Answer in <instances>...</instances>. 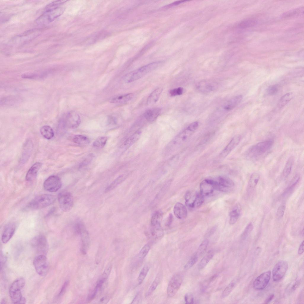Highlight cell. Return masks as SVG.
<instances>
[{"label":"cell","mask_w":304,"mask_h":304,"mask_svg":"<svg viewBox=\"0 0 304 304\" xmlns=\"http://www.w3.org/2000/svg\"><path fill=\"white\" fill-rule=\"evenodd\" d=\"M214 255L213 251H210L203 257L199 262L198 268L201 270L212 259Z\"/></svg>","instance_id":"36"},{"label":"cell","mask_w":304,"mask_h":304,"mask_svg":"<svg viewBox=\"0 0 304 304\" xmlns=\"http://www.w3.org/2000/svg\"><path fill=\"white\" fill-rule=\"evenodd\" d=\"M161 63V61L153 62L134 70L126 75L124 81L126 83H129L137 80L156 69Z\"/></svg>","instance_id":"3"},{"label":"cell","mask_w":304,"mask_h":304,"mask_svg":"<svg viewBox=\"0 0 304 304\" xmlns=\"http://www.w3.org/2000/svg\"><path fill=\"white\" fill-rule=\"evenodd\" d=\"M304 241L303 240L300 244L298 249V253L299 254H302L304 252Z\"/></svg>","instance_id":"63"},{"label":"cell","mask_w":304,"mask_h":304,"mask_svg":"<svg viewBox=\"0 0 304 304\" xmlns=\"http://www.w3.org/2000/svg\"><path fill=\"white\" fill-rule=\"evenodd\" d=\"M149 269L148 266H144L141 270L137 278V283L138 285H140L145 278Z\"/></svg>","instance_id":"45"},{"label":"cell","mask_w":304,"mask_h":304,"mask_svg":"<svg viewBox=\"0 0 304 304\" xmlns=\"http://www.w3.org/2000/svg\"><path fill=\"white\" fill-rule=\"evenodd\" d=\"M198 126L199 123L197 121L190 124L169 143L166 147V152L170 153L182 146L194 134Z\"/></svg>","instance_id":"1"},{"label":"cell","mask_w":304,"mask_h":304,"mask_svg":"<svg viewBox=\"0 0 304 304\" xmlns=\"http://www.w3.org/2000/svg\"><path fill=\"white\" fill-rule=\"evenodd\" d=\"M260 177L259 175L256 172H254L251 175L247 186V190L248 192H250L255 188L259 181Z\"/></svg>","instance_id":"29"},{"label":"cell","mask_w":304,"mask_h":304,"mask_svg":"<svg viewBox=\"0 0 304 304\" xmlns=\"http://www.w3.org/2000/svg\"><path fill=\"white\" fill-rule=\"evenodd\" d=\"M300 283V281L299 280L296 281L291 287L290 290L292 292L295 290L299 286Z\"/></svg>","instance_id":"61"},{"label":"cell","mask_w":304,"mask_h":304,"mask_svg":"<svg viewBox=\"0 0 304 304\" xmlns=\"http://www.w3.org/2000/svg\"><path fill=\"white\" fill-rule=\"evenodd\" d=\"M274 294H270L264 302L265 304H268L273 299L274 297Z\"/></svg>","instance_id":"62"},{"label":"cell","mask_w":304,"mask_h":304,"mask_svg":"<svg viewBox=\"0 0 304 304\" xmlns=\"http://www.w3.org/2000/svg\"><path fill=\"white\" fill-rule=\"evenodd\" d=\"M183 280L182 276L180 274H175L172 276L167 288V293L169 297H173L176 294L181 285Z\"/></svg>","instance_id":"10"},{"label":"cell","mask_w":304,"mask_h":304,"mask_svg":"<svg viewBox=\"0 0 304 304\" xmlns=\"http://www.w3.org/2000/svg\"><path fill=\"white\" fill-rule=\"evenodd\" d=\"M243 99L241 95L235 96L229 100L224 107V109L227 110H230L235 107L241 102Z\"/></svg>","instance_id":"30"},{"label":"cell","mask_w":304,"mask_h":304,"mask_svg":"<svg viewBox=\"0 0 304 304\" xmlns=\"http://www.w3.org/2000/svg\"><path fill=\"white\" fill-rule=\"evenodd\" d=\"M161 113V109L159 108H154L146 110L144 113V116L146 120L149 122H153L158 117Z\"/></svg>","instance_id":"25"},{"label":"cell","mask_w":304,"mask_h":304,"mask_svg":"<svg viewBox=\"0 0 304 304\" xmlns=\"http://www.w3.org/2000/svg\"><path fill=\"white\" fill-rule=\"evenodd\" d=\"M293 96V94L292 92L285 94L280 99L278 104V107L281 108L285 106L292 99Z\"/></svg>","instance_id":"42"},{"label":"cell","mask_w":304,"mask_h":304,"mask_svg":"<svg viewBox=\"0 0 304 304\" xmlns=\"http://www.w3.org/2000/svg\"><path fill=\"white\" fill-rule=\"evenodd\" d=\"M93 157V155L92 154H89L86 158L81 163L79 167L82 168L89 164L92 161Z\"/></svg>","instance_id":"53"},{"label":"cell","mask_w":304,"mask_h":304,"mask_svg":"<svg viewBox=\"0 0 304 304\" xmlns=\"http://www.w3.org/2000/svg\"><path fill=\"white\" fill-rule=\"evenodd\" d=\"M163 216V213L161 210L155 211L152 215L151 219L152 227L155 229H159Z\"/></svg>","instance_id":"26"},{"label":"cell","mask_w":304,"mask_h":304,"mask_svg":"<svg viewBox=\"0 0 304 304\" xmlns=\"http://www.w3.org/2000/svg\"><path fill=\"white\" fill-rule=\"evenodd\" d=\"M279 89V85L277 84L270 86L267 90V93L269 95H274L277 93Z\"/></svg>","instance_id":"51"},{"label":"cell","mask_w":304,"mask_h":304,"mask_svg":"<svg viewBox=\"0 0 304 304\" xmlns=\"http://www.w3.org/2000/svg\"><path fill=\"white\" fill-rule=\"evenodd\" d=\"M254 229V226L252 223H249L246 226L242 232L241 237L243 239L246 238L251 232Z\"/></svg>","instance_id":"50"},{"label":"cell","mask_w":304,"mask_h":304,"mask_svg":"<svg viewBox=\"0 0 304 304\" xmlns=\"http://www.w3.org/2000/svg\"><path fill=\"white\" fill-rule=\"evenodd\" d=\"M142 294L140 292L137 293L132 301V304H138L141 301Z\"/></svg>","instance_id":"57"},{"label":"cell","mask_w":304,"mask_h":304,"mask_svg":"<svg viewBox=\"0 0 304 304\" xmlns=\"http://www.w3.org/2000/svg\"><path fill=\"white\" fill-rule=\"evenodd\" d=\"M72 141L74 143L81 145H86L90 143V140L88 137L80 134L75 135L73 137Z\"/></svg>","instance_id":"41"},{"label":"cell","mask_w":304,"mask_h":304,"mask_svg":"<svg viewBox=\"0 0 304 304\" xmlns=\"http://www.w3.org/2000/svg\"><path fill=\"white\" fill-rule=\"evenodd\" d=\"M303 13V7H300L284 12L282 14L281 17L282 18H291L301 15Z\"/></svg>","instance_id":"33"},{"label":"cell","mask_w":304,"mask_h":304,"mask_svg":"<svg viewBox=\"0 0 304 304\" xmlns=\"http://www.w3.org/2000/svg\"><path fill=\"white\" fill-rule=\"evenodd\" d=\"M173 212L175 216L179 219L185 218L187 216V211L185 206L179 202L175 204Z\"/></svg>","instance_id":"23"},{"label":"cell","mask_w":304,"mask_h":304,"mask_svg":"<svg viewBox=\"0 0 304 304\" xmlns=\"http://www.w3.org/2000/svg\"><path fill=\"white\" fill-rule=\"evenodd\" d=\"M216 87V83L214 82L209 80L200 82L197 86L198 89L200 91L205 93L213 91Z\"/></svg>","instance_id":"22"},{"label":"cell","mask_w":304,"mask_h":304,"mask_svg":"<svg viewBox=\"0 0 304 304\" xmlns=\"http://www.w3.org/2000/svg\"><path fill=\"white\" fill-rule=\"evenodd\" d=\"M40 31L38 29H34L28 31L21 35L17 37L13 40L17 42H24L31 40L38 36L40 34Z\"/></svg>","instance_id":"19"},{"label":"cell","mask_w":304,"mask_h":304,"mask_svg":"<svg viewBox=\"0 0 304 304\" xmlns=\"http://www.w3.org/2000/svg\"><path fill=\"white\" fill-rule=\"evenodd\" d=\"M257 21L254 20L248 19L244 20L239 24V27L241 28L251 27L256 24Z\"/></svg>","instance_id":"48"},{"label":"cell","mask_w":304,"mask_h":304,"mask_svg":"<svg viewBox=\"0 0 304 304\" xmlns=\"http://www.w3.org/2000/svg\"><path fill=\"white\" fill-rule=\"evenodd\" d=\"M58 200L60 207L64 212L70 211L74 205L73 198L72 194L66 191L60 192L58 196Z\"/></svg>","instance_id":"7"},{"label":"cell","mask_w":304,"mask_h":304,"mask_svg":"<svg viewBox=\"0 0 304 304\" xmlns=\"http://www.w3.org/2000/svg\"><path fill=\"white\" fill-rule=\"evenodd\" d=\"M60 1H56L48 4L44 11L36 20L39 24H45L52 22L59 17L63 12V9L60 7Z\"/></svg>","instance_id":"2"},{"label":"cell","mask_w":304,"mask_h":304,"mask_svg":"<svg viewBox=\"0 0 304 304\" xmlns=\"http://www.w3.org/2000/svg\"><path fill=\"white\" fill-rule=\"evenodd\" d=\"M64 120L66 126L72 129L77 127L81 122L79 115L74 111H71L68 113Z\"/></svg>","instance_id":"15"},{"label":"cell","mask_w":304,"mask_h":304,"mask_svg":"<svg viewBox=\"0 0 304 304\" xmlns=\"http://www.w3.org/2000/svg\"><path fill=\"white\" fill-rule=\"evenodd\" d=\"M241 139L240 135H236L233 137L219 154V157L224 158L236 148L240 143Z\"/></svg>","instance_id":"17"},{"label":"cell","mask_w":304,"mask_h":304,"mask_svg":"<svg viewBox=\"0 0 304 304\" xmlns=\"http://www.w3.org/2000/svg\"><path fill=\"white\" fill-rule=\"evenodd\" d=\"M5 302H6V300H4V299H3V300H2V301L1 302V304H2V303H6Z\"/></svg>","instance_id":"64"},{"label":"cell","mask_w":304,"mask_h":304,"mask_svg":"<svg viewBox=\"0 0 304 304\" xmlns=\"http://www.w3.org/2000/svg\"><path fill=\"white\" fill-rule=\"evenodd\" d=\"M270 139L258 142L250 147L247 151L246 155L250 158H256L270 150L273 144Z\"/></svg>","instance_id":"4"},{"label":"cell","mask_w":304,"mask_h":304,"mask_svg":"<svg viewBox=\"0 0 304 304\" xmlns=\"http://www.w3.org/2000/svg\"><path fill=\"white\" fill-rule=\"evenodd\" d=\"M294 162V158L293 156L290 157L288 159L283 171L282 176L284 178H287L290 175Z\"/></svg>","instance_id":"35"},{"label":"cell","mask_w":304,"mask_h":304,"mask_svg":"<svg viewBox=\"0 0 304 304\" xmlns=\"http://www.w3.org/2000/svg\"><path fill=\"white\" fill-rule=\"evenodd\" d=\"M107 138L106 137L102 136L97 138L94 142L93 145L94 147L100 148L103 147L107 142Z\"/></svg>","instance_id":"44"},{"label":"cell","mask_w":304,"mask_h":304,"mask_svg":"<svg viewBox=\"0 0 304 304\" xmlns=\"http://www.w3.org/2000/svg\"><path fill=\"white\" fill-rule=\"evenodd\" d=\"M133 97L132 93L118 95L112 98L110 100L111 103L116 104L126 103L131 100Z\"/></svg>","instance_id":"24"},{"label":"cell","mask_w":304,"mask_h":304,"mask_svg":"<svg viewBox=\"0 0 304 304\" xmlns=\"http://www.w3.org/2000/svg\"><path fill=\"white\" fill-rule=\"evenodd\" d=\"M163 90L162 88H159L152 91L147 98V104L152 105L155 104L158 100Z\"/></svg>","instance_id":"27"},{"label":"cell","mask_w":304,"mask_h":304,"mask_svg":"<svg viewBox=\"0 0 304 304\" xmlns=\"http://www.w3.org/2000/svg\"><path fill=\"white\" fill-rule=\"evenodd\" d=\"M238 281V280L236 279L233 280L229 283L222 292L221 294L222 298H225L229 295L235 287Z\"/></svg>","instance_id":"40"},{"label":"cell","mask_w":304,"mask_h":304,"mask_svg":"<svg viewBox=\"0 0 304 304\" xmlns=\"http://www.w3.org/2000/svg\"><path fill=\"white\" fill-rule=\"evenodd\" d=\"M208 243V240H205L200 244L195 253L198 257L204 254L207 248Z\"/></svg>","instance_id":"47"},{"label":"cell","mask_w":304,"mask_h":304,"mask_svg":"<svg viewBox=\"0 0 304 304\" xmlns=\"http://www.w3.org/2000/svg\"><path fill=\"white\" fill-rule=\"evenodd\" d=\"M300 179L299 175H296L292 179L289 185L283 193L282 196L284 197L289 195L294 190L297 184L299 183Z\"/></svg>","instance_id":"32"},{"label":"cell","mask_w":304,"mask_h":304,"mask_svg":"<svg viewBox=\"0 0 304 304\" xmlns=\"http://www.w3.org/2000/svg\"><path fill=\"white\" fill-rule=\"evenodd\" d=\"M151 247L150 244L147 243L142 247L137 256L139 260H142L146 256L150 250Z\"/></svg>","instance_id":"46"},{"label":"cell","mask_w":304,"mask_h":304,"mask_svg":"<svg viewBox=\"0 0 304 304\" xmlns=\"http://www.w3.org/2000/svg\"><path fill=\"white\" fill-rule=\"evenodd\" d=\"M32 247L39 254L45 255L49 249L47 240L42 235H38L34 237L31 241Z\"/></svg>","instance_id":"8"},{"label":"cell","mask_w":304,"mask_h":304,"mask_svg":"<svg viewBox=\"0 0 304 304\" xmlns=\"http://www.w3.org/2000/svg\"><path fill=\"white\" fill-rule=\"evenodd\" d=\"M25 281L23 278H19L15 280L10 287L9 291L16 289H21L24 286Z\"/></svg>","instance_id":"39"},{"label":"cell","mask_w":304,"mask_h":304,"mask_svg":"<svg viewBox=\"0 0 304 304\" xmlns=\"http://www.w3.org/2000/svg\"><path fill=\"white\" fill-rule=\"evenodd\" d=\"M188 1L181 0V1H175V2H173V3H172V4H169L168 5H167L165 7V8H169V7H171L173 6H175V5H178V4H181V3H182L184 2H186V1Z\"/></svg>","instance_id":"60"},{"label":"cell","mask_w":304,"mask_h":304,"mask_svg":"<svg viewBox=\"0 0 304 304\" xmlns=\"http://www.w3.org/2000/svg\"><path fill=\"white\" fill-rule=\"evenodd\" d=\"M61 186L62 183L60 178L55 175L48 177L43 183L44 189L50 192L57 191L61 188Z\"/></svg>","instance_id":"12"},{"label":"cell","mask_w":304,"mask_h":304,"mask_svg":"<svg viewBox=\"0 0 304 304\" xmlns=\"http://www.w3.org/2000/svg\"><path fill=\"white\" fill-rule=\"evenodd\" d=\"M200 193L204 196H208L212 194L215 188L214 179H206L200 183Z\"/></svg>","instance_id":"16"},{"label":"cell","mask_w":304,"mask_h":304,"mask_svg":"<svg viewBox=\"0 0 304 304\" xmlns=\"http://www.w3.org/2000/svg\"><path fill=\"white\" fill-rule=\"evenodd\" d=\"M183 88L179 87L171 90L170 91L169 93L171 96H175L181 95L183 93Z\"/></svg>","instance_id":"52"},{"label":"cell","mask_w":304,"mask_h":304,"mask_svg":"<svg viewBox=\"0 0 304 304\" xmlns=\"http://www.w3.org/2000/svg\"><path fill=\"white\" fill-rule=\"evenodd\" d=\"M40 132L41 135L45 139L50 140L54 136V132L52 128L48 125H45L41 127Z\"/></svg>","instance_id":"34"},{"label":"cell","mask_w":304,"mask_h":304,"mask_svg":"<svg viewBox=\"0 0 304 304\" xmlns=\"http://www.w3.org/2000/svg\"><path fill=\"white\" fill-rule=\"evenodd\" d=\"M215 180V189L221 191L232 190L234 186V182L229 178L224 176L218 177Z\"/></svg>","instance_id":"9"},{"label":"cell","mask_w":304,"mask_h":304,"mask_svg":"<svg viewBox=\"0 0 304 304\" xmlns=\"http://www.w3.org/2000/svg\"><path fill=\"white\" fill-rule=\"evenodd\" d=\"M288 267V263L284 260L278 261L274 266L272 271V278L275 281H278L284 276Z\"/></svg>","instance_id":"11"},{"label":"cell","mask_w":304,"mask_h":304,"mask_svg":"<svg viewBox=\"0 0 304 304\" xmlns=\"http://www.w3.org/2000/svg\"><path fill=\"white\" fill-rule=\"evenodd\" d=\"M76 232L80 236L82 246L81 250L83 254H86L89 245V237L88 233L84 225L79 227Z\"/></svg>","instance_id":"14"},{"label":"cell","mask_w":304,"mask_h":304,"mask_svg":"<svg viewBox=\"0 0 304 304\" xmlns=\"http://www.w3.org/2000/svg\"><path fill=\"white\" fill-rule=\"evenodd\" d=\"M286 206L284 204H282L278 208L276 212V216L279 218H282L284 214Z\"/></svg>","instance_id":"54"},{"label":"cell","mask_w":304,"mask_h":304,"mask_svg":"<svg viewBox=\"0 0 304 304\" xmlns=\"http://www.w3.org/2000/svg\"><path fill=\"white\" fill-rule=\"evenodd\" d=\"M33 265L35 270L39 276H45L48 273L49 264L45 255L39 254L37 256L34 260Z\"/></svg>","instance_id":"6"},{"label":"cell","mask_w":304,"mask_h":304,"mask_svg":"<svg viewBox=\"0 0 304 304\" xmlns=\"http://www.w3.org/2000/svg\"><path fill=\"white\" fill-rule=\"evenodd\" d=\"M204 201V196L200 192L197 193L191 205V208H197L201 206Z\"/></svg>","instance_id":"43"},{"label":"cell","mask_w":304,"mask_h":304,"mask_svg":"<svg viewBox=\"0 0 304 304\" xmlns=\"http://www.w3.org/2000/svg\"><path fill=\"white\" fill-rule=\"evenodd\" d=\"M198 257L194 253L184 266V269L188 270L192 267L197 262Z\"/></svg>","instance_id":"49"},{"label":"cell","mask_w":304,"mask_h":304,"mask_svg":"<svg viewBox=\"0 0 304 304\" xmlns=\"http://www.w3.org/2000/svg\"><path fill=\"white\" fill-rule=\"evenodd\" d=\"M32 145L31 141L29 140L25 143L23 147L22 158L21 159L22 162L24 163L29 158L32 150Z\"/></svg>","instance_id":"31"},{"label":"cell","mask_w":304,"mask_h":304,"mask_svg":"<svg viewBox=\"0 0 304 304\" xmlns=\"http://www.w3.org/2000/svg\"><path fill=\"white\" fill-rule=\"evenodd\" d=\"M271 272L270 270L265 272L255 279L253 283L254 288L256 290H262L267 286L271 277Z\"/></svg>","instance_id":"13"},{"label":"cell","mask_w":304,"mask_h":304,"mask_svg":"<svg viewBox=\"0 0 304 304\" xmlns=\"http://www.w3.org/2000/svg\"><path fill=\"white\" fill-rule=\"evenodd\" d=\"M16 229V225L14 223H10L5 227L1 236L3 243H6L10 241L14 235Z\"/></svg>","instance_id":"18"},{"label":"cell","mask_w":304,"mask_h":304,"mask_svg":"<svg viewBox=\"0 0 304 304\" xmlns=\"http://www.w3.org/2000/svg\"><path fill=\"white\" fill-rule=\"evenodd\" d=\"M6 258L4 255L1 252L0 254V264H1V270L3 268L5 262Z\"/></svg>","instance_id":"59"},{"label":"cell","mask_w":304,"mask_h":304,"mask_svg":"<svg viewBox=\"0 0 304 304\" xmlns=\"http://www.w3.org/2000/svg\"><path fill=\"white\" fill-rule=\"evenodd\" d=\"M173 220V216L172 215L170 214L167 218L165 223V225L167 227H169L171 224Z\"/></svg>","instance_id":"58"},{"label":"cell","mask_w":304,"mask_h":304,"mask_svg":"<svg viewBox=\"0 0 304 304\" xmlns=\"http://www.w3.org/2000/svg\"><path fill=\"white\" fill-rule=\"evenodd\" d=\"M142 132L137 131L128 137L120 146V148L126 150L135 143L140 138Z\"/></svg>","instance_id":"20"},{"label":"cell","mask_w":304,"mask_h":304,"mask_svg":"<svg viewBox=\"0 0 304 304\" xmlns=\"http://www.w3.org/2000/svg\"><path fill=\"white\" fill-rule=\"evenodd\" d=\"M162 276V275L161 273H159L157 275L146 292L145 294L146 297H148L156 289L161 281Z\"/></svg>","instance_id":"37"},{"label":"cell","mask_w":304,"mask_h":304,"mask_svg":"<svg viewBox=\"0 0 304 304\" xmlns=\"http://www.w3.org/2000/svg\"><path fill=\"white\" fill-rule=\"evenodd\" d=\"M42 164L40 162H37L33 164L28 171L26 176V180L31 182L36 178L37 173L41 167Z\"/></svg>","instance_id":"21"},{"label":"cell","mask_w":304,"mask_h":304,"mask_svg":"<svg viewBox=\"0 0 304 304\" xmlns=\"http://www.w3.org/2000/svg\"><path fill=\"white\" fill-rule=\"evenodd\" d=\"M56 200L54 195L42 194L35 197L29 203L28 207L32 210H39L46 207L53 203Z\"/></svg>","instance_id":"5"},{"label":"cell","mask_w":304,"mask_h":304,"mask_svg":"<svg viewBox=\"0 0 304 304\" xmlns=\"http://www.w3.org/2000/svg\"><path fill=\"white\" fill-rule=\"evenodd\" d=\"M241 208L239 204L237 205L229 213V224H235L238 220L241 212Z\"/></svg>","instance_id":"28"},{"label":"cell","mask_w":304,"mask_h":304,"mask_svg":"<svg viewBox=\"0 0 304 304\" xmlns=\"http://www.w3.org/2000/svg\"><path fill=\"white\" fill-rule=\"evenodd\" d=\"M126 178V175H122L119 176L111 183L106 189L105 192H108L117 187L119 184L124 181Z\"/></svg>","instance_id":"38"},{"label":"cell","mask_w":304,"mask_h":304,"mask_svg":"<svg viewBox=\"0 0 304 304\" xmlns=\"http://www.w3.org/2000/svg\"><path fill=\"white\" fill-rule=\"evenodd\" d=\"M69 283V282L68 281H66L64 283L57 297L58 298L62 297L64 294Z\"/></svg>","instance_id":"55"},{"label":"cell","mask_w":304,"mask_h":304,"mask_svg":"<svg viewBox=\"0 0 304 304\" xmlns=\"http://www.w3.org/2000/svg\"><path fill=\"white\" fill-rule=\"evenodd\" d=\"M184 300L186 303L193 304L194 303V297L193 295L190 293L186 294L184 297Z\"/></svg>","instance_id":"56"}]
</instances>
